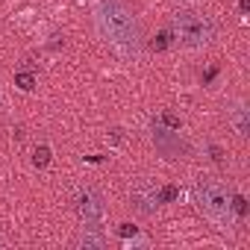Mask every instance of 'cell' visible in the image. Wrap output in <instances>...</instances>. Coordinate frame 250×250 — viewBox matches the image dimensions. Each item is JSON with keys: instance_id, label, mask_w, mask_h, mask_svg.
Masks as SVG:
<instances>
[{"instance_id": "7a4b0ae2", "label": "cell", "mask_w": 250, "mask_h": 250, "mask_svg": "<svg viewBox=\"0 0 250 250\" xmlns=\"http://www.w3.org/2000/svg\"><path fill=\"white\" fill-rule=\"evenodd\" d=\"M194 206L197 212L221 232H232L235 212H232V191L218 177H200L194 183Z\"/></svg>"}, {"instance_id": "3957f363", "label": "cell", "mask_w": 250, "mask_h": 250, "mask_svg": "<svg viewBox=\"0 0 250 250\" xmlns=\"http://www.w3.org/2000/svg\"><path fill=\"white\" fill-rule=\"evenodd\" d=\"M171 39L183 50H203L215 39V21L197 9H177L171 15Z\"/></svg>"}, {"instance_id": "52a82bcc", "label": "cell", "mask_w": 250, "mask_h": 250, "mask_svg": "<svg viewBox=\"0 0 250 250\" xmlns=\"http://www.w3.org/2000/svg\"><path fill=\"white\" fill-rule=\"evenodd\" d=\"M33 162H36L39 168H47V165H50V147H44V145H42V147H36Z\"/></svg>"}, {"instance_id": "277c9868", "label": "cell", "mask_w": 250, "mask_h": 250, "mask_svg": "<svg viewBox=\"0 0 250 250\" xmlns=\"http://www.w3.org/2000/svg\"><path fill=\"white\" fill-rule=\"evenodd\" d=\"M77 215H80V221H83V224L103 227L106 206H103L100 191H94V188H80V194H77Z\"/></svg>"}, {"instance_id": "8992f818", "label": "cell", "mask_w": 250, "mask_h": 250, "mask_svg": "<svg viewBox=\"0 0 250 250\" xmlns=\"http://www.w3.org/2000/svg\"><path fill=\"white\" fill-rule=\"evenodd\" d=\"M227 118H229V124L235 127V133L238 136H247L250 133V109L238 100V103H232L229 109H227Z\"/></svg>"}, {"instance_id": "6da1fadb", "label": "cell", "mask_w": 250, "mask_h": 250, "mask_svg": "<svg viewBox=\"0 0 250 250\" xmlns=\"http://www.w3.org/2000/svg\"><path fill=\"white\" fill-rule=\"evenodd\" d=\"M94 27L100 39L124 59V62H139L145 50L142 27L133 9L124 0H94Z\"/></svg>"}, {"instance_id": "9c48e42d", "label": "cell", "mask_w": 250, "mask_h": 250, "mask_svg": "<svg viewBox=\"0 0 250 250\" xmlns=\"http://www.w3.org/2000/svg\"><path fill=\"white\" fill-rule=\"evenodd\" d=\"M15 83H18V88H21V91H33L36 77H33V74H18V77H15Z\"/></svg>"}, {"instance_id": "ba28073f", "label": "cell", "mask_w": 250, "mask_h": 250, "mask_svg": "<svg viewBox=\"0 0 250 250\" xmlns=\"http://www.w3.org/2000/svg\"><path fill=\"white\" fill-rule=\"evenodd\" d=\"M136 247H150V241L147 238H142V235H136L133 232V238L127 235V241H124V250H136Z\"/></svg>"}, {"instance_id": "5b68a950", "label": "cell", "mask_w": 250, "mask_h": 250, "mask_svg": "<svg viewBox=\"0 0 250 250\" xmlns=\"http://www.w3.org/2000/svg\"><path fill=\"white\" fill-rule=\"evenodd\" d=\"M77 244L83 250H103L106 247V235H103V227H91V224H83L80 235H77Z\"/></svg>"}, {"instance_id": "30bf717a", "label": "cell", "mask_w": 250, "mask_h": 250, "mask_svg": "<svg viewBox=\"0 0 250 250\" xmlns=\"http://www.w3.org/2000/svg\"><path fill=\"white\" fill-rule=\"evenodd\" d=\"M136 232V227H130V224H121V235H133Z\"/></svg>"}]
</instances>
